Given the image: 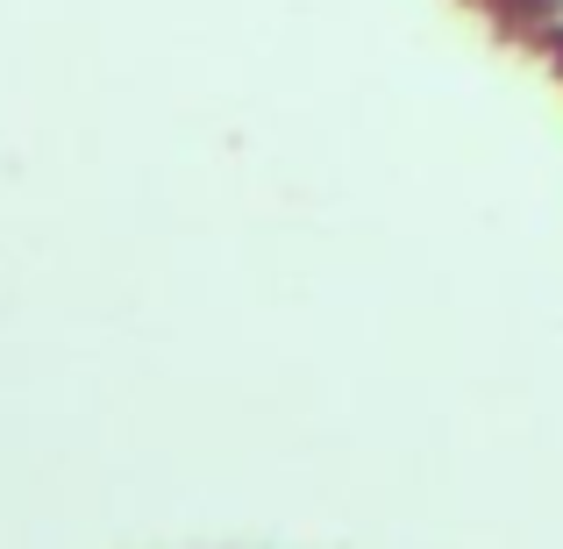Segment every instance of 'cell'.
I'll use <instances>...</instances> for the list:
<instances>
[{
	"instance_id": "cell-1",
	"label": "cell",
	"mask_w": 563,
	"mask_h": 549,
	"mask_svg": "<svg viewBox=\"0 0 563 549\" xmlns=\"http://www.w3.org/2000/svg\"><path fill=\"white\" fill-rule=\"evenodd\" d=\"M493 8L499 14H507V22H556V14H563V0H493Z\"/></svg>"
},
{
	"instance_id": "cell-2",
	"label": "cell",
	"mask_w": 563,
	"mask_h": 549,
	"mask_svg": "<svg viewBox=\"0 0 563 549\" xmlns=\"http://www.w3.org/2000/svg\"><path fill=\"white\" fill-rule=\"evenodd\" d=\"M550 43H556V57H563V22H550Z\"/></svg>"
}]
</instances>
